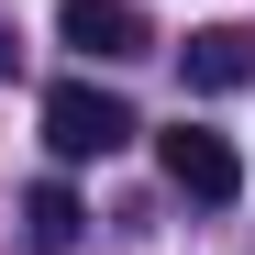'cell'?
I'll return each mask as SVG.
<instances>
[{
    "mask_svg": "<svg viewBox=\"0 0 255 255\" xmlns=\"http://www.w3.org/2000/svg\"><path fill=\"white\" fill-rule=\"evenodd\" d=\"M155 166H166V189H178V200H200V211H222V200L244 189L233 144H222V133H200V122H178V133H155Z\"/></svg>",
    "mask_w": 255,
    "mask_h": 255,
    "instance_id": "7a4b0ae2",
    "label": "cell"
},
{
    "mask_svg": "<svg viewBox=\"0 0 255 255\" xmlns=\"http://www.w3.org/2000/svg\"><path fill=\"white\" fill-rule=\"evenodd\" d=\"M56 45H67V56L122 67V56H144L155 33H144V11H133V0H56Z\"/></svg>",
    "mask_w": 255,
    "mask_h": 255,
    "instance_id": "3957f363",
    "label": "cell"
},
{
    "mask_svg": "<svg viewBox=\"0 0 255 255\" xmlns=\"http://www.w3.org/2000/svg\"><path fill=\"white\" fill-rule=\"evenodd\" d=\"M22 222H33V255H78V233H89V211H78V189H56V178H45V189L22 200Z\"/></svg>",
    "mask_w": 255,
    "mask_h": 255,
    "instance_id": "5b68a950",
    "label": "cell"
},
{
    "mask_svg": "<svg viewBox=\"0 0 255 255\" xmlns=\"http://www.w3.org/2000/svg\"><path fill=\"white\" fill-rule=\"evenodd\" d=\"M0 67H11V45H0Z\"/></svg>",
    "mask_w": 255,
    "mask_h": 255,
    "instance_id": "8992f818",
    "label": "cell"
},
{
    "mask_svg": "<svg viewBox=\"0 0 255 255\" xmlns=\"http://www.w3.org/2000/svg\"><path fill=\"white\" fill-rule=\"evenodd\" d=\"M144 122H133V100H111V89H89V78H67V89H45V144L67 155V166H89V155H122Z\"/></svg>",
    "mask_w": 255,
    "mask_h": 255,
    "instance_id": "6da1fadb",
    "label": "cell"
},
{
    "mask_svg": "<svg viewBox=\"0 0 255 255\" xmlns=\"http://www.w3.org/2000/svg\"><path fill=\"white\" fill-rule=\"evenodd\" d=\"M178 67H189V89H211V100H222V89H255V33L244 22H200L178 45Z\"/></svg>",
    "mask_w": 255,
    "mask_h": 255,
    "instance_id": "277c9868",
    "label": "cell"
}]
</instances>
